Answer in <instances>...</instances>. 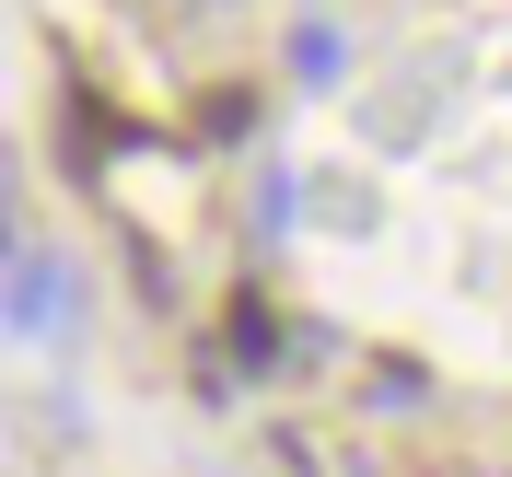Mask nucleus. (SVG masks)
I'll return each mask as SVG.
<instances>
[{"instance_id":"nucleus-1","label":"nucleus","mask_w":512,"mask_h":477,"mask_svg":"<svg viewBox=\"0 0 512 477\" xmlns=\"http://www.w3.org/2000/svg\"><path fill=\"white\" fill-rule=\"evenodd\" d=\"M70 303H82V280H70L59 256L24 233V245H12V326H24V338H59V315H70Z\"/></svg>"}]
</instances>
